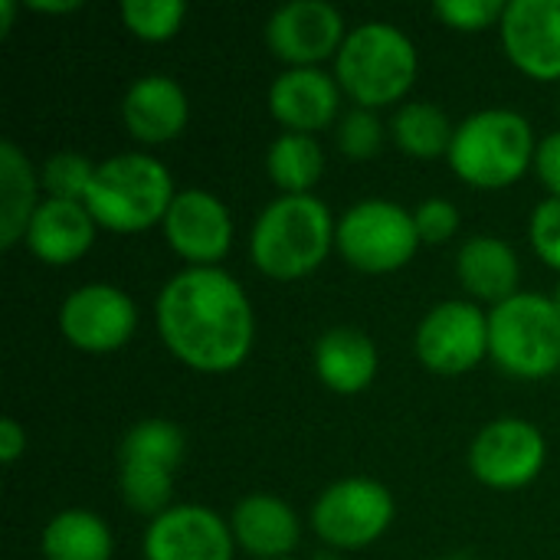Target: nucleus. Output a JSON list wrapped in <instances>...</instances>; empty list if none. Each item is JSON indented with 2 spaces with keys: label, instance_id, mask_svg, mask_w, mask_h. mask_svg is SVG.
I'll return each mask as SVG.
<instances>
[{
  "label": "nucleus",
  "instance_id": "nucleus-21",
  "mask_svg": "<svg viewBox=\"0 0 560 560\" xmlns=\"http://www.w3.org/2000/svg\"><path fill=\"white\" fill-rule=\"evenodd\" d=\"M459 279L472 295L502 305L518 295V259L509 243L495 236H472L459 249Z\"/></svg>",
  "mask_w": 560,
  "mask_h": 560
},
{
  "label": "nucleus",
  "instance_id": "nucleus-24",
  "mask_svg": "<svg viewBox=\"0 0 560 560\" xmlns=\"http://www.w3.org/2000/svg\"><path fill=\"white\" fill-rule=\"evenodd\" d=\"M453 125L443 108L430 102H410L394 115V138L413 158H440L453 148Z\"/></svg>",
  "mask_w": 560,
  "mask_h": 560
},
{
  "label": "nucleus",
  "instance_id": "nucleus-22",
  "mask_svg": "<svg viewBox=\"0 0 560 560\" xmlns=\"http://www.w3.org/2000/svg\"><path fill=\"white\" fill-rule=\"evenodd\" d=\"M36 213V177L16 144H0V246H13Z\"/></svg>",
  "mask_w": 560,
  "mask_h": 560
},
{
  "label": "nucleus",
  "instance_id": "nucleus-7",
  "mask_svg": "<svg viewBox=\"0 0 560 560\" xmlns=\"http://www.w3.org/2000/svg\"><path fill=\"white\" fill-rule=\"evenodd\" d=\"M420 233L413 213L387 200H364L351 207L338 226L341 256L361 272H390L410 262Z\"/></svg>",
  "mask_w": 560,
  "mask_h": 560
},
{
  "label": "nucleus",
  "instance_id": "nucleus-14",
  "mask_svg": "<svg viewBox=\"0 0 560 560\" xmlns=\"http://www.w3.org/2000/svg\"><path fill=\"white\" fill-rule=\"evenodd\" d=\"M502 43L528 75L560 79V0H512L502 16Z\"/></svg>",
  "mask_w": 560,
  "mask_h": 560
},
{
  "label": "nucleus",
  "instance_id": "nucleus-28",
  "mask_svg": "<svg viewBox=\"0 0 560 560\" xmlns=\"http://www.w3.org/2000/svg\"><path fill=\"white\" fill-rule=\"evenodd\" d=\"M121 20L131 33L144 39H167L177 33L184 20V3L180 0H125Z\"/></svg>",
  "mask_w": 560,
  "mask_h": 560
},
{
  "label": "nucleus",
  "instance_id": "nucleus-16",
  "mask_svg": "<svg viewBox=\"0 0 560 560\" xmlns=\"http://www.w3.org/2000/svg\"><path fill=\"white\" fill-rule=\"evenodd\" d=\"M269 105L272 115L295 135L318 131L338 112V82L315 66L289 69L272 82Z\"/></svg>",
  "mask_w": 560,
  "mask_h": 560
},
{
  "label": "nucleus",
  "instance_id": "nucleus-34",
  "mask_svg": "<svg viewBox=\"0 0 560 560\" xmlns=\"http://www.w3.org/2000/svg\"><path fill=\"white\" fill-rule=\"evenodd\" d=\"M535 164H538V174H541L545 187L560 200V131L558 135H548V138L538 144Z\"/></svg>",
  "mask_w": 560,
  "mask_h": 560
},
{
  "label": "nucleus",
  "instance_id": "nucleus-31",
  "mask_svg": "<svg viewBox=\"0 0 560 560\" xmlns=\"http://www.w3.org/2000/svg\"><path fill=\"white\" fill-rule=\"evenodd\" d=\"M433 10L456 30H486L489 23L505 16L502 0H440Z\"/></svg>",
  "mask_w": 560,
  "mask_h": 560
},
{
  "label": "nucleus",
  "instance_id": "nucleus-19",
  "mask_svg": "<svg viewBox=\"0 0 560 560\" xmlns=\"http://www.w3.org/2000/svg\"><path fill=\"white\" fill-rule=\"evenodd\" d=\"M233 535L256 558H282L299 545V518L276 495H246L233 509Z\"/></svg>",
  "mask_w": 560,
  "mask_h": 560
},
{
  "label": "nucleus",
  "instance_id": "nucleus-15",
  "mask_svg": "<svg viewBox=\"0 0 560 560\" xmlns=\"http://www.w3.org/2000/svg\"><path fill=\"white\" fill-rule=\"evenodd\" d=\"M164 233L184 259L207 266L226 256L233 223L217 197L207 190H184L174 197L164 217Z\"/></svg>",
  "mask_w": 560,
  "mask_h": 560
},
{
  "label": "nucleus",
  "instance_id": "nucleus-33",
  "mask_svg": "<svg viewBox=\"0 0 560 560\" xmlns=\"http://www.w3.org/2000/svg\"><path fill=\"white\" fill-rule=\"evenodd\" d=\"M413 220H417L420 240H427V243H443V240H450V236L456 233V226H459L456 207H453L450 200H440V197L420 203L417 213H413Z\"/></svg>",
  "mask_w": 560,
  "mask_h": 560
},
{
  "label": "nucleus",
  "instance_id": "nucleus-27",
  "mask_svg": "<svg viewBox=\"0 0 560 560\" xmlns=\"http://www.w3.org/2000/svg\"><path fill=\"white\" fill-rule=\"evenodd\" d=\"M171 472L144 463H121V495L141 515H158L171 499Z\"/></svg>",
  "mask_w": 560,
  "mask_h": 560
},
{
  "label": "nucleus",
  "instance_id": "nucleus-6",
  "mask_svg": "<svg viewBox=\"0 0 560 560\" xmlns=\"http://www.w3.org/2000/svg\"><path fill=\"white\" fill-rule=\"evenodd\" d=\"M489 351L515 377H548L560 368V312L555 299L518 292L489 315Z\"/></svg>",
  "mask_w": 560,
  "mask_h": 560
},
{
  "label": "nucleus",
  "instance_id": "nucleus-23",
  "mask_svg": "<svg viewBox=\"0 0 560 560\" xmlns=\"http://www.w3.org/2000/svg\"><path fill=\"white\" fill-rule=\"evenodd\" d=\"M43 555L46 560H108L112 535L92 512H62L43 532Z\"/></svg>",
  "mask_w": 560,
  "mask_h": 560
},
{
  "label": "nucleus",
  "instance_id": "nucleus-37",
  "mask_svg": "<svg viewBox=\"0 0 560 560\" xmlns=\"http://www.w3.org/2000/svg\"><path fill=\"white\" fill-rule=\"evenodd\" d=\"M0 13H3V33L10 30V20H13V3L10 0H0Z\"/></svg>",
  "mask_w": 560,
  "mask_h": 560
},
{
  "label": "nucleus",
  "instance_id": "nucleus-2",
  "mask_svg": "<svg viewBox=\"0 0 560 560\" xmlns=\"http://www.w3.org/2000/svg\"><path fill=\"white\" fill-rule=\"evenodd\" d=\"M331 236V213L318 197L285 194L256 220L253 262L272 279H299L328 256Z\"/></svg>",
  "mask_w": 560,
  "mask_h": 560
},
{
  "label": "nucleus",
  "instance_id": "nucleus-5",
  "mask_svg": "<svg viewBox=\"0 0 560 560\" xmlns=\"http://www.w3.org/2000/svg\"><path fill=\"white\" fill-rule=\"evenodd\" d=\"M413 75L417 49L397 26L364 23L345 36L338 52V79L361 108L390 105L410 89Z\"/></svg>",
  "mask_w": 560,
  "mask_h": 560
},
{
  "label": "nucleus",
  "instance_id": "nucleus-13",
  "mask_svg": "<svg viewBox=\"0 0 560 560\" xmlns=\"http://www.w3.org/2000/svg\"><path fill=\"white\" fill-rule=\"evenodd\" d=\"M345 20L341 10L325 0H295L272 13L266 23V39L272 52L299 69L331 56L341 43Z\"/></svg>",
  "mask_w": 560,
  "mask_h": 560
},
{
  "label": "nucleus",
  "instance_id": "nucleus-9",
  "mask_svg": "<svg viewBox=\"0 0 560 560\" xmlns=\"http://www.w3.org/2000/svg\"><path fill=\"white\" fill-rule=\"evenodd\" d=\"M489 351V318L469 302L436 305L417 331V354L436 374H463Z\"/></svg>",
  "mask_w": 560,
  "mask_h": 560
},
{
  "label": "nucleus",
  "instance_id": "nucleus-26",
  "mask_svg": "<svg viewBox=\"0 0 560 560\" xmlns=\"http://www.w3.org/2000/svg\"><path fill=\"white\" fill-rule=\"evenodd\" d=\"M184 456V433L167 420H144L131 427L121 443V463H144L174 472Z\"/></svg>",
  "mask_w": 560,
  "mask_h": 560
},
{
  "label": "nucleus",
  "instance_id": "nucleus-20",
  "mask_svg": "<svg viewBox=\"0 0 560 560\" xmlns=\"http://www.w3.org/2000/svg\"><path fill=\"white\" fill-rule=\"evenodd\" d=\"M318 377L338 394H358L377 371V351L358 328H331L315 345Z\"/></svg>",
  "mask_w": 560,
  "mask_h": 560
},
{
  "label": "nucleus",
  "instance_id": "nucleus-10",
  "mask_svg": "<svg viewBox=\"0 0 560 560\" xmlns=\"http://www.w3.org/2000/svg\"><path fill=\"white\" fill-rule=\"evenodd\" d=\"M469 466L492 489H518L541 472L545 440L525 420H499L476 436Z\"/></svg>",
  "mask_w": 560,
  "mask_h": 560
},
{
  "label": "nucleus",
  "instance_id": "nucleus-30",
  "mask_svg": "<svg viewBox=\"0 0 560 560\" xmlns=\"http://www.w3.org/2000/svg\"><path fill=\"white\" fill-rule=\"evenodd\" d=\"M384 144V128L377 121V115L371 108H354L345 115L341 131H338V148L351 158V161H368L381 151Z\"/></svg>",
  "mask_w": 560,
  "mask_h": 560
},
{
  "label": "nucleus",
  "instance_id": "nucleus-17",
  "mask_svg": "<svg viewBox=\"0 0 560 560\" xmlns=\"http://www.w3.org/2000/svg\"><path fill=\"white\" fill-rule=\"evenodd\" d=\"M121 115H125L128 131L138 141L161 144V141H171L184 131L187 95L167 75H144L128 89V95L121 102Z\"/></svg>",
  "mask_w": 560,
  "mask_h": 560
},
{
  "label": "nucleus",
  "instance_id": "nucleus-38",
  "mask_svg": "<svg viewBox=\"0 0 560 560\" xmlns=\"http://www.w3.org/2000/svg\"><path fill=\"white\" fill-rule=\"evenodd\" d=\"M555 305H558V312H560V285H558V292H555Z\"/></svg>",
  "mask_w": 560,
  "mask_h": 560
},
{
  "label": "nucleus",
  "instance_id": "nucleus-1",
  "mask_svg": "<svg viewBox=\"0 0 560 560\" xmlns=\"http://www.w3.org/2000/svg\"><path fill=\"white\" fill-rule=\"evenodd\" d=\"M158 328L184 364L223 374L249 354L253 308L236 279L210 266H194L161 289Z\"/></svg>",
  "mask_w": 560,
  "mask_h": 560
},
{
  "label": "nucleus",
  "instance_id": "nucleus-36",
  "mask_svg": "<svg viewBox=\"0 0 560 560\" xmlns=\"http://www.w3.org/2000/svg\"><path fill=\"white\" fill-rule=\"evenodd\" d=\"M30 7H33V10H52V13H56V10H75L79 3H75V0H69V3H43V0H30Z\"/></svg>",
  "mask_w": 560,
  "mask_h": 560
},
{
  "label": "nucleus",
  "instance_id": "nucleus-11",
  "mask_svg": "<svg viewBox=\"0 0 560 560\" xmlns=\"http://www.w3.org/2000/svg\"><path fill=\"white\" fill-rule=\"evenodd\" d=\"M148 560H233V532L200 505L161 512L144 535Z\"/></svg>",
  "mask_w": 560,
  "mask_h": 560
},
{
  "label": "nucleus",
  "instance_id": "nucleus-8",
  "mask_svg": "<svg viewBox=\"0 0 560 560\" xmlns=\"http://www.w3.org/2000/svg\"><path fill=\"white\" fill-rule=\"evenodd\" d=\"M394 518V499L381 482L345 479L331 486L312 509V525L331 548H364L384 535Z\"/></svg>",
  "mask_w": 560,
  "mask_h": 560
},
{
  "label": "nucleus",
  "instance_id": "nucleus-3",
  "mask_svg": "<svg viewBox=\"0 0 560 560\" xmlns=\"http://www.w3.org/2000/svg\"><path fill=\"white\" fill-rule=\"evenodd\" d=\"M174 203V184L161 161L148 154H118L95 167V177L85 190V210L95 223L135 233L167 217Z\"/></svg>",
  "mask_w": 560,
  "mask_h": 560
},
{
  "label": "nucleus",
  "instance_id": "nucleus-32",
  "mask_svg": "<svg viewBox=\"0 0 560 560\" xmlns=\"http://www.w3.org/2000/svg\"><path fill=\"white\" fill-rule=\"evenodd\" d=\"M532 243H535L538 256H541L548 266L560 269V200L558 197L545 200V203L535 210V217H532Z\"/></svg>",
  "mask_w": 560,
  "mask_h": 560
},
{
  "label": "nucleus",
  "instance_id": "nucleus-29",
  "mask_svg": "<svg viewBox=\"0 0 560 560\" xmlns=\"http://www.w3.org/2000/svg\"><path fill=\"white\" fill-rule=\"evenodd\" d=\"M92 177H95V167L82 154H72V151L52 154L43 167V187L49 190L52 200H75V203L79 197L85 200Z\"/></svg>",
  "mask_w": 560,
  "mask_h": 560
},
{
  "label": "nucleus",
  "instance_id": "nucleus-18",
  "mask_svg": "<svg viewBox=\"0 0 560 560\" xmlns=\"http://www.w3.org/2000/svg\"><path fill=\"white\" fill-rule=\"evenodd\" d=\"M95 236V220L92 213L75 203V200H43L26 226V243L30 249L52 266H66L79 259Z\"/></svg>",
  "mask_w": 560,
  "mask_h": 560
},
{
  "label": "nucleus",
  "instance_id": "nucleus-4",
  "mask_svg": "<svg viewBox=\"0 0 560 560\" xmlns=\"http://www.w3.org/2000/svg\"><path fill=\"white\" fill-rule=\"evenodd\" d=\"M535 151L532 125L525 115L509 108H489L466 118L450 148L453 171L472 187H509L515 184Z\"/></svg>",
  "mask_w": 560,
  "mask_h": 560
},
{
  "label": "nucleus",
  "instance_id": "nucleus-25",
  "mask_svg": "<svg viewBox=\"0 0 560 560\" xmlns=\"http://www.w3.org/2000/svg\"><path fill=\"white\" fill-rule=\"evenodd\" d=\"M266 167L285 194H308V187L322 177V148L312 135L289 131L269 148Z\"/></svg>",
  "mask_w": 560,
  "mask_h": 560
},
{
  "label": "nucleus",
  "instance_id": "nucleus-35",
  "mask_svg": "<svg viewBox=\"0 0 560 560\" xmlns=\"http://www.w3.org/2000/svg\"><path fill=\"white\" fill-rule=\"evenodd\" d=\"M26 450V433L16 420H3L0 423V459L3 463H13L20 453Z\"/></svg>",
  "mask_w": 560,
  "mask_h": 560
},
{
  "label": "nucleus",
  "instance_id": "nucleus-12",
  "mask_svg": "<svg viewBox=\"0 0 560 560\" xmlns=\"http://www.w3.org/2000/svg\"><path fill=\"white\" fill-rule=\"evenodd\" d=\"M135 305L115 285H85L62 302V335L82 351H115L135 331Z\"/></svg>",
  "mask_w": 560,
  "mask_h": 560
}]
</instances>
